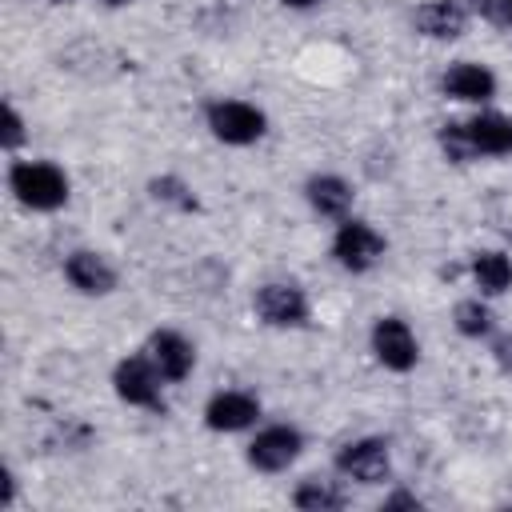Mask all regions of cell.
I'll list each match as a JSON object with an SVG mask.
<instances>
[{
    "mask_svg": "<svg viewBox=\"0 0 512 512\" xmlns=\"http://www.w3.org/2000/svg\"><path fill=\"white\" fill-rule=\"evenodd\" d=\"M8 188L16 192L20 204L36 208V212H52L68 200V176L48 164V160H20L8 168Z\"/></svg>",
    "mask_w": 512,
    "mask_h": 512,
    "instance_id": "cell-1",
    "label": "cell"
},
{
    "mask_svg": "<svg viewBox=\"0 0 512 512\" xmlns=\"http://www.w3.org/2000/svg\"><path fill=\"white\" fill-rule=\"evenodd\" d=\"M208 128L216 140L224 144H256L264 136V112L256 104H244V100H216L208 104Z\"/></svg>",
    "mask_w": 512,
    "mask_h": 512,
    "instance_id": "cell-2",
    "label": "cell"
},
{
    "mask_svg": "<svg viewBox=\"0 0 512 512\" xmlns=\"http://www.w3.org/2000/svg\"><path fill=\"white\" fill-rule=\"evenodd\" d=\"M332 256L340 268L348 272H368L380 256H384V236L364 224V220H344L336 228V240H332Z\"/></svg>",
    "mask_w": 512,
    "mask_h": 512,
    "instance_id": "cell-3",
    "label": "cell"
},
{
    "mask_svg": "<svg viewBox=\"0 0 512 512\" xmlns=\"http://www.w3.org/2000/svg\"><path fill=\"white\" fill-rule=\"evenodd\" d=\"M112 384H116V396L124 404H136V408H160L164 412V396H160V372L148 356H128L116 364L112 372Z\"/></svg>",
    "mask_w": 512,
    "mask_h": 512,
    "instance_id": "cell-4",
    "label": "cell"
},
{
    "mask_svg": "<svg viewBox=\"0 0 512 512\" xmlns=\"http://www.w3.org/2000/svg\"><path fill=\"white\" fill-rule=\"evenodd\" d=\"M372 352H376V360H380L384 368H392V372H408V368H416V360H420L416 336H412V328H408L400 316H380V320L372 324Z\"/></svg>",
    "mask_w": 512,
    "mask_h": 512,
    "instance_id": "cell-5",
    "label": "cell"
},
{
    "mask_svg": "<svg viewBox=\"0 0 512 512\" xmlns=\"http://www.w3.org/2000/svg\"><path fill=\"white\" fill-rule=\"evenodd\" d=\"M304 448V436L288 424H272L264 432H256V440L248 444V464L260 472H284Z\"/></svg>",
    "mask_w": 512,
    "mask_h": 512,
    "instance_id": "cell-6",
    "label": "cell"
},
{
    "mask_svg": "<svg viewBox=\"0 0 512 512\" xmlns=\"http://www.w3.org/2000/svg\"><path fill=\"white\" fill-rule=\"evenodd\" d=\"M252 304L260 320L272 328H300L308 320V296L296 284H264Z\"/></svg>",
    "mask_w": 512,
    "mask_h": 512,
    "instance_id": "cell-7",
    "label": "cell"
},
{
    "mask_svg": "<svg viewBox=\"0 0 512 512\" xmlns=\"http://www.w3.org/2000/svg\"><path fill=\"white\" fill-rule=\"evenodd\" d=\"M336 468H340L344 476L360 480V484H380V480L388 476V468H392V460H388V444L376 440V436L352 440V444H344V448L336 452Z\"/></svg>",
    "mask_w": 512,
    "mask_h": 512,
    "instance_id": "cell-8",
    "label": "cell"
},
{
    "mask_svg": "<svg viewBox=\"0 0 512 512\" xmlns=\"http://www.w3.org/2000/svg\"><path fill=\"white\" fill-rule=\"evenodd\" d=\"M440 88H444V96H452V100L484 104V100L496 96V76H492L484 64L460 60V64H452V68L440 76Z\"/></svg>",
    "mask_w": 512,
    "mask_h": 512,
    "instance_id": "cell-9",
    "label": "cell"
},
{
    "mask_svg": "<svg viewBox=\"0 0 512 512\" xmlns=\"http://www.w3.org/2000/svg\"><path fill=\"white\" fill-rule=\"evenodd\" d=\"M148 360L156 364L160 380H184L192 372V364H196V352H192V344L180 332L164 328V332L148 336Z\"/></svg>",
    "mask_w": 512,
    "mask_h": 512,
    "instance_id": "cell-10",
    "label": "cell"
},
{
    "mask_svg": "<svg viewBox=\"0 0 512 512\" xmlns=\"http://www.w3.org/2000/svg\"><path fill=\"white\" fill-rule=\"evenodd\" d=\"M256 416H260V404H256V396H248V392H216V396L208 400V408H204V424H208L212 432H240V428H248Z\"/></svg>",
    "mask_w": 512,
    "mask_h": 512,
    "instance_id": "cell-11",
    "label": "cell"
},
{
    "mask_svg": "<svg viewBox=\"0 0 512 512\" xmlns=\"http://www.w3.org/2000/svg\"><path fill=\"white\" fill-rule=\"evenodd\" d=\"M64 276L72 280V288H80L84 296H108L116 288V268L100 256V252H72L64 260Z\"/></svg>",
    "mask_w": 512,
    "mask_h": 512,
    "instance_id": "cell-12",
    "label": "cell"
},
{
    "mask_svg": "<svg viewBox=\"0 0 512 512\" xmlns=\"http://www.w3.org/2000/svg\"><path fill=\"white\" fill-rule=\"evenodd\" d=\"M412 24H416V32L428 36V40H456V36L464 32L468 16H464V8H460L456 0H428V4L416 8Z\"/></svg>",
    "mask_w": 512,
    "mask_h": 512,
    "instance_id": "cell-13",
    "label": "cell"
},
{
    "mask_svg": "<svg viewBox=\"0 0 512 512\" xmlns=\"http://www.w3.org/2000/svg\"><path fill=\"white\" fill-rule=\"evenodd\" d=\"M464 132H468L476 156H508V152H512V120H508V116L484 112V116L468 120Z\"/></svg>",
    "mask_w": 512,
    "mask_h": 512,
    "instance_id": "cell-14",
    "label": "cell"
},
{
    "mask_svg": "<svg viewBox=\"0 0 512 512\" xmlns=\"http://www.w3.org/2000/svg\"><path fill=\"white\" fill-rule=\"evenodd\" d=\"M304 196L320 216H344L352 208V188L340 176H312L304 184Z\"/></svg>",
    "mask_w": 512,
    "mask_h": 512,
    "instance_id": "cell-15",
    "label": "cell"
},
{
    "mask_svg": "<svg viewBox=\"0 0 512 512\" xmlns=\"http://www.w3.org/2000/svg\"><path fill=\"white\" fill-rule=\"evenodd\" d=\"M472 276L488 296H500L512 288V260L504 252H480L472 260Z\"/></svg>",
    "mask_w": 512,
    "mask_h": 512,
    "instance_id": "cell-16",
    "label": "cell"
},
{
    "mask_svg": "<svg viewBox=\"0 0 512 512\" xmlns=\"http://www.w3.org/2000/svg\"><path fill=\"white\" fill-rule=\"evenodd\" d=\"M292 504L304 508V512H332V508H344V492L328 480H304L292 492Z\"/></svg>",
    "mask_w": 512,
    "mask_h": 512,
    "instance_id": "cell-17",
    "label": "cell"
},
{
    "mask_svg": "<svg viewBox=\"0 0 512 512\" xmlns=\"http://www.w3.org/2000/svg\"><path fill=\"white\" fill-rule=\"evenodd\" d=\"M452 320H456V332H460V336H472V340H480V336L492 332V312H488V304H480V300H460V304L452 308Z\"/></svg>",
    "mask_w": 512,
    "mask_h": 512,
    "instance_id": "cell-18",
    "label": "cell"
},
{
    "mask_svg": "<svg viewBox=\"0 0 512 512\" xmlns=\"http://www.w3.org/2000/svg\"><path fill=\"white\" fill-rule=\"evenodd\" d=\"M148 188H152L156 200H164V204H172V208H180V212H192V208H196L192 188H188L184 180H176V176H160V180H152Z\"/></svg>",
    "mask_w": 512,
    "mask_h": 512,
    "instance_id": "cell-19",
    "label": "cell"
},
{
    "mask_svg": "<svg viewBox=\"0 0 512 512\" xmlns=\"http://www.w3.org/2000/svg\"><path fill=\"white\" fill-rule=\"evenodd\" d=\"M440 148H444V156L452 160V164H468L476 152H472V140H468V132H464V124H444L440 128Z\"/></svg>",
    "mask_w": 512,
    "mask_h": 512,
    "instance_id": "cell-20",
    "label": "cell"
},
{
    "mask_svg": "<svg viewBox=\"0 0 512 512\" xmlns=\"http://www.w3.org/2000/svg\"><path fill=\"white\" fill-rule=\"evenodd\" d=\"M20 140H24V120H20V112L12 104H4V136H0V144L12 152Z\"/></svg>",
    "mask_w": 512,
    "mask_h": 512,
    "instance_id": "cell-21",
    "label": "cell"
},
{
    "mask_svg": "<svg viewBox=\"0 0 512 512\" xmlns=\"http://www.w3.org/2000/svg\"><path fill=\"white\" fill-rule=\"evenodd\" d=\"M492 24H500V28H512V0H480L476 4Z\"/></svg>",
    "mask_w": 512,
    "mask_h": 512,
    "instance_id": "cell-22",
    "label": "cell"
},
{
    "mask_svg": "<svg viewBox=\"0 0 512 512\" xmlns=\"http://www.w3.org/2000/svg\"><path fill=\"white\" fill-rule=\"evenodd\" d=\"M492 356H496V364H500L504 372H512V336H500L496 348H492Z\"/></svg>",
    "mask_w": 512,
    "mask_h": 512,
    "instance_id": "cell-23",
    "label": "cell"
},
{
    "mask_svg": "<svg viewBox=\"0 0 512 512\" xmlns=\"http://www.w3.org/2000/svg\"><path fill=\"white\" fill-rule=\"evenodd\" d=\"M384 508H420V500H416V496H408V492H396V496H388V500H384Z\"/></svg>",
    "mask_w": 512,
    "mask_h": 512,
    "instance_id": "cell-24",
    "label": "cell"
},
{
    "mask_svg": "<svg viewBox=\"0 0 512 512\" xmlns=\"http://www.w3.org/2000/svg\"><path fill=\"white\" fill-rule=\"evenodd\" d=\"M280 4H288V8H316V4H324V0H280Z\"/></svg>",
    "mask_w": 512,
    "mask_h": 512,
    "instance_id": "cell-25",
    "label": "cell"
},
{
    "mask_svg": "<svg viewBox=\"0 0 512 512\" xmlns=\"http://www.w3.org/2000/svg\"><path fill=\"white\" fill-rule=\"evenodd\" d=\"M108 8H124V4H136V0H104Z\"/></svg>",
    "mask_w": 512,
    "mask_h": 512,
    "instance_id": "cell-26",
    "label": "cell"
},
{
    "mask_svg": "<svg viewBox=\"0 0 512 512\" xmlns=\"http://www.w3.org/2000/svg\"><path fill=\"white\" fill-rule=\"evenodd\" d=\"M52 4H68V0H52Z\"/></svg>",
    "mask_w": 512,
    "mask_h": 512,
    "instance_id": "cell-27",
    "label": "cell"
}]
</instances>
